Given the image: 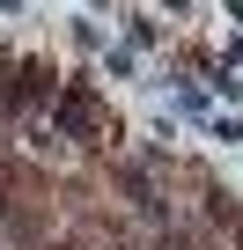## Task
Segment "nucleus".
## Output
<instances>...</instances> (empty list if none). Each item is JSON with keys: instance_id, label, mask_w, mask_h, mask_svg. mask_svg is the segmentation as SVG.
<instances>
[{"instance_id": "f257e3e1", "label": "nucleus", "mask_w": 243, "mask_h": 250, "mask_svg": "<svg viewBox=\"0 0 243 250\" xmlns=\"http://www.w3.org/2000/svg\"><path fill=\"white\" fill-rule=\"evenodd\" d=\"M59 133H96V88H88V81L66 88V103H59Z\"/></svg>"}, {"instance_id": "f03ea898", "label": "nucleus", "mask_w": 243, "mask_h": 250, "mask_svg": "<svg viewBox=\"0 0 243 250\" xmlns=\"http://www.w3.org/2000/svg\"><path fill=\"white\" fill-rule=\"evenodd\" d=\"M236 243H243V235H236Z\"/></svg>"}]
</instances>
